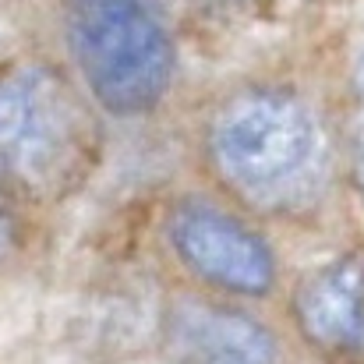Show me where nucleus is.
<instances>
[{
    "mask_svg": "<svg viewBox=\"0 0 364 364\" xmlns=\"http://www.w3.org/2000/svg\"><path fill=\"white\" fill-rule=\"evenodd\" d=\"M213 152L220 170L262 205H279L311 188L322 141L311 114L276 92H255L220 114Z\"/></svg>",
    "mask_w": 364,
    "mask_h": 364,
    "instance_id": "1",
    "label": "nucleus"
},
{
    "mask_svg": "<svg viewBox=\"0 0 364 364\" xmlns=\"http://www.w3.org/2000/svg\"><path fill=\"white\" fill-rule=\"evenodd\" d=\"M71 53L114 114L156 107L170 85V43L141 0H68Z\"/></svg>",
    "mask_w": 364,
    "mask_h": 364,
    "instance_id": "2",
    "label": "nucleus"
},
{
    "mask_svg": "<svg viewBox=\"0 0 364 364\" xmlns=\"http://www.w3.org/2000/svg\"><path fill=\"white\" fill-rule=\"evenodd\" d=\"M82 114L43 75H21L0 85V170L7 177L50 181L78 152Z\"/></svg>",
    "mask_w": 364,
    "mask_h": 364,
    "instance_id": "3",
    "label": "nucleus"
},
{
    "mask_svg": "<svg viewBox=\"0 0 364 364\" xmlns=\"http://www.w3.org/2000/svg\"><path fill=\"white\" fill-rule=\"evenodd\" d=\"M170 241L202 279L216 287L237 294H265L272 283L269 247L213 205H181L170 220Z\"/></svg>",
    "mask_w": 364,
    "mask_h": 364,
    "instance_id": "4",
    "label": "nucleus"
},
{
    "mask_svg": "<svg viewBox=\"0 0 364 364\" xmlns=\"http://www.w3.org/2000/svg\"><path fill=\"white\" fill-rule=\"evenodd\" d=\"M170 343L181 364H272V340L237 311L188 304L170 322Z\"/></svg>",
    "mask_w": 364,
    "mask_h": 364,
    "instance_id": "5",
    "label": "nucleus"
},
{
    "mask_svg": "<svg viewBox=\"0 0 364 364\" xmlns=\"http://www.w3.org/2000/svg\"><path fill=\"white\" fill-rule=\"evenodd\" d=\"M304 333L333 350H364V265L340 262L304 283L297 297Z\"/></svg>",
    "mask_w": 364,
    "mask_h": 364,
    "instance_id": "6",
    "label": "nucleus"
},
{
    "mask_svg": "<svg viewBox=\"0 0 364 364\" xmlns=\"http://www.w3.org/2000/svg\"><path fill=\"white\" fill-rule=\"evenodd\" d=\"M14 234V195H11V177L0 170V251L11 244Z\"/></svg>",
    "mask_w": 364,
    "mask_h": 364,
    "instance_id": "7",
    "label": "nucleus"
},
{
    "mask_svg": "<svg viewBox=\"0 0 364 364\" xmlns=\"http://www.w3.org/2000/svg\"><path fill=\"white\" fill-rule=\"evenodd\" d=\"M358 170L364 184V89H361V110H358Z\"/></svg>",
    "mask_w": 364,
    "mask_h": 364,
    "instance_id": "8",
    "label": "nucleus"
}]
</instances>
